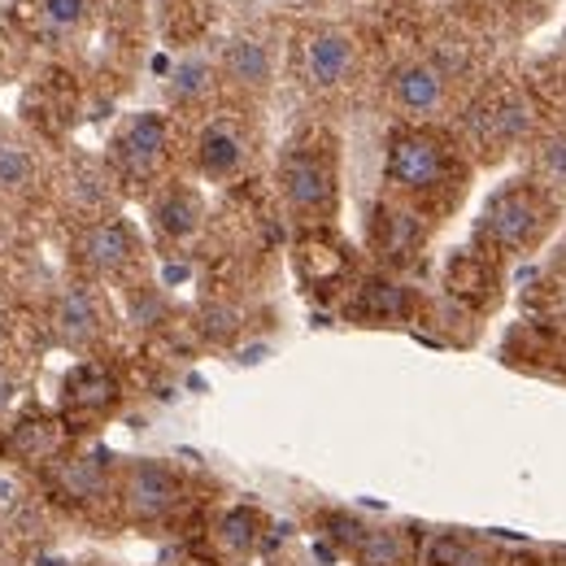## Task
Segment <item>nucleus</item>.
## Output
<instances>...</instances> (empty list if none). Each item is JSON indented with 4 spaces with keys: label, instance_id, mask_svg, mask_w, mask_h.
<instances>
[{
    "label": "nucleus",
    "instance_id": "obj_1",
    "mask_svg": "<svg viewBox=\"0 0 566 566\" xmlns=\"http://www.w3.org/2000/svg\"><path fill=\"white\" fill-rule=\"evenodd\" d=\"M554 213H558V201L536 188V184H514V188H501L489 210H484V222H480V235L501 249V253H523V249H536L549 227H554Z\"/></svg>",
    "mask_w": 566,
    "mask_h": 566
},
{
    "label": "nucleus",
    "instance_id": "obj_2",
    "mask_svg": "<svg viewBox=\"0 0 566 566\" xmlns=\"http://www.w3.org/2000/svg\"><path fill=\"white\" fill-rule=\"evenodd\" d=\"M449 170H453L449 144L431 132H401L388 144V184L410 197H427V192L444 188Z\"/></svg>",
    "mask_w": 566,
    "mask_h": 566
},
{
    "label": "nucleus",
    "instance_id": "obj_3",
    "mask_svg": "<svg viewBox=\"0 0 566 566\" xmlns=\"http://www.w3.org/2000/svg\"><path fill=\"white\" fill-rule=\"evenodd\" d=\"M118 496H123V510L136 523H161V518H170L179 510L184 489H179V475L170 467H161V462H136V467H127Z\"/></svg>",
    "mask_w": 566,
    "mask_h": 566
},
{
    "label": "nucleus",
    "instance_id": "obj_4",
    "mask_svg": "<svg viewBox=\"0 0 566 566\" xmlns=\"http://www.w3.org/2000/svg\"><path fill=\"white\" fill-rule=\"evenodd\" d=\"M280 192L296 213H327L336 201V175L318 153H287L280 166Z\"/></svg>",
    "mask_w": 566,
    "mask_h": 566
},
{
    "label": "nucleus",
    "instance_id": "obj_5",
    "mask_svg": "<svg viewBox=\"0 0 566 566\" xmlns=\"http://www.w3.org/2000/svg\"><path fill=\"white\" fill-rule=\"evenodd\" d=\"M354 62H357V49L340 27H318L301 44V71L310 78V87H318V92L340 87L354 74Z\"/></svg>",
    "mask_w": 566,
    "mask_h": 566
},
{
    "label": "nucleus",
    "instance_id": "obj_6",
    "mask_svg": "<svg viewBox=\"0 0 566 566\" xmlns=\"http://www.w3.org/2000/svg\"><path fill=\"white\" fill-rule=\"evenodd\" d=\"M166 148H170V127H166V118H157V114H136V118L127 123V132L118 136V161H123L127 175L148 179V175L166 161Z\"/></svg>",
    "mask_w": 566,
    "mask_h": 566
},
{
    "label": "nucleus",
    "instance_id": "obj_7",
    "mask_svg": "<svg viewBox=\"0 0 566 566\" xmlns=\"http://www.w3.org/2000/svg\"><path fill=\"white\" fill-rule=\"evenodd\" d=\"M132 253H136V240H132V231H127L123 222H114V218L92 222V227L78 235V258H83V266H92V271H101V275L123 271V266L132 262Z\"/></svg>",
    "mask_w": 566,
    "mask_h": 566
},
{
    "label": "nucleus",
    "instance_id": "obj_8",
    "mask_svg": "<svg viewBox=\"0 0 566 566\" xmlns=\"http://www.w3.org/2000/svg\"><path fill=\"white\" fill-rule=\"evenodd\" d=\"M392 101L406 114H436L444 105V74L431 62H406L392 71Z\"/></svg>",
    "mask_w": 566,
    "mask_h": 566
},
{
    "label": "nucleus",
    "instance_id": "obj_9",
    "mask_svg": "<svg viewBox=\"0 0 566 566\" xmlns=\"http://www.w3.org/2000/svg\"><path fill=\"white\" fill-rule=\"evenodd\" d=\"M244 136L231 127V123H210L206 132H201V140H197V161H201V170L213 175V179H227V175H235L240 166H244Z\"/></svg>",
    "mask_w": 566,
    "mask_h": 566
},
{
    "label": "nucleus",
    "instance_id": "obj_10",
    "mask_svg": "<svg viewBox=\"0 0 566 566\" xmlns=\"http://www.w3.org/2000/svg\"><path fill=\"white\" fill-rule=\"evenodd\" d=\"M354 558L357 566H410L415 563V536L401 527H370V532H361Z\"/></svg>",
    "mask_w": 566,
    "mask_h": 566
},
{
    "label": "nucleus",
    "instance_id": "obj_11",
    "mask_svg": "<svg viewBox=\"0 0 566 566\" xmlns=\"http://www.w3.org/2000/svg\"><path fill=\"white\" fill-rule=\"evenodd\" d=\"M57 493L66 496V501H83V505L101 501V496L109 493V471H105V462H101V458H74V462H66V467L57 471Z\"/></svg>",
    "mask_w": 566,
    "mask_h": 566
},
{
    "label": "nucleus",
    "instance_id": "obj_12",
    "mask_svg": "<svg viewBox=\"0 0 566 566\" xmlns=\"http://www.w3.org/2000/svg\"><path fill=\"white\" fill-rule=\"evenodd\" d=\"M222 66H227V78H231V83H240V87H249V92H258V87L271 83V53H266L258 40H231Z\"/></svg>",
    "mask_w": 566,
    "mask_h": 566
},
{
    "label": "nucleus",
    "instance_id": "obj_13",
    "mask_svg": "<svg viewBox=\"0 0 566 566\" xmlns=\"http://www.w3.org/2000/svg\"><path fill=\"white\" fill-rule=\"evenodd\" d=\"M57 327H62V336L74 340V345H83V340H92V336L101 332V305H96V296H92L87 287H71V292L62 296V305H57Z\"/></svg>",
    "mask_w": 566,
    "mask_h": 566
},
{
    "label": "nucleus",
    "instance_id": "obj_14",
    "mask_svg": "<svg viewBox=\"0 0 566 566\" xmlns=\"http://www.w3.org/2000/svg\"><path fill=\"white\" fill-rule=\"evenodd\" d=\"M480 127H484L496 144H514V140H523V136H527L532 114H527L523 96H501V101H493V105L480 114Z\"/></svg>",
    "mask_w": 566,
    "mask_h": 566
},
{
    "label": "nucleus",
    "instance_id": "obj_15",
    "mask_svg": "<svg viewBox=\"0 0 566 566\" xmlns=\"http://www.w3.org/2000/svg\"><path fill=\"white\" fill-rule=\"evenodd\" d=\"M427 566H496V558L471 536H436L427 545Z\"/></svg>",
    "mask_w": 566,
    "mask_h": 566
},
{
    "label": "nucleus",
    "instance_id": "obj_16",
    "mask_svg": "<svg viewBox=\"0 0 566 566\" xmlns=\"http://www.w3.org/2000/svg\"><path fill=\"white\" fill-rule=\"evenodd\" d=\"M201 222V201L188 192H170L166 201H157V227L166 235H192Z\"/></svg>",
    "mask_w": 566,
    "mask_h": 566
},
{
    "label": "nucleus",
    "instance_id": "obj_17",
    "mask_svg": "<svg viewBox=\"0 0 566 566\" xmlns=\"http://www.w3.org/2000/svg\"><path fill=\"white\" fill-rule=\"evenodd\" d=\"M35 179V166H31V153L22 148V144H13V140H0V188H27Z\"/></svg>",
    "mask_w": 566,
    "mask_h": 566
},
{
    "label": "nucleus",
    "instance_id": "obj_18",
    "mask_svg": "<svg viewBox=\"0 0 566 566\" xmlns=\"http://www.w3.org/2000/svg\"><path fill=\"white\" fill-rule=\"evenodd\" d=\"M40 9H44V18L53 22V27H78L83 22V13H87V0H40Z\"/></svg>",
    "mask_w": 566,
    "mask_h": 566
},
{
    "label": "nucleus",
    "instance_id": "obj_19",
    "mask_svg": "<svg viewBox=\"0 0 566 566\" xmlns=\"http://www.w3.org/2000/svg\"><path fill=\"white\" fill-rule=\"evenodd\" d=\"M210 87V66L206 62H188V66H179V74H175V96H201Z\"/></svg>",
    "mask_w": 566,
    "mask_h": 566
}]
</instances>
